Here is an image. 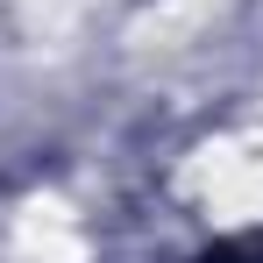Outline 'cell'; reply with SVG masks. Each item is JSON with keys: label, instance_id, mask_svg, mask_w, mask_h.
Listing matches in <instances>:
<instances>
[{"label": "cell", "instance_id": "6da1fadb", "mask_svg": "<svg viewBox=\"0 0 263 263\" xmlns=\"http://www.w3.org/2000/svg\"><path fill=\"white\" fill-rule=\"evenodd\" d=\"M192 263H263V235H242V242H220V249H206V256Z\"/></svg>", "mask_w": 263, "mask_h": 263}]
</instances>
